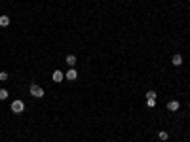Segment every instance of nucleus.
Returning a JSON list of instances; mask_svg holds the SVG:
<instances>
[{
    "label": "nucleus",
    "mask_w": 190,
    "mask_h": 142,
    "mask_svg": "<svg viewBox=\"0 0 190 142\" xmlns=\"http://www.w3.org/2000/svg\"><path fill=\"white\" fill-rule=\"evenodd\" d=\"M146 106L148 108H154L156 106V99H146Z\"/></svg>",
    "instance_id": "10"
},
{
    "label": "nucleus",
    "mask_w": 190,
    "mask_h": 142,
    "mask_svg": "<svg viewBox=\"0 0 190 142\" xmlns=\"http://www.w3.org/2000/svg\"><path fill=\"white\" fill-rule=\"evenodd\" d=\"M23 110H25V102H23V100H13V102H12V112L13 114H21L23 112Z\"/></svg>",
    "instance_id": "2"
},
{
    "label": "nucleus",
    "mask_w": 190,
    "mask_h": 142,
    "mask_svg": "<svg viewBox=\"0 0 190 142\" xmlns=\"http://www.w3.org/2000/svg\"><path fill=\"white\" fill-rule=\"evenodd\" d=\"M146 99H156V91H146Z\"/></svg>",
    "instance_id": "12"
},
{
    "label": "nucleus",
    "mask_w": 190,
    "mask_h": 142,
    "mask_svg": "<svg viewBox=\"0 0 190 142\" xmlns=\"http://www.w3.org/2000/svg\"><path fill=\"white\" fill-rule=\"evenodd\" d=\"M8 95H10V93H8V89H0V100H6V99H8Z\"/></svg>",
    "instance_id": "9"
},
{
    "label": "nucleus",
    "mask_w": 190,
    "mask_h": 142,
    "mask_svg": "<svg viewBox=\"0 0 190 142\" xmlns=\"http://www.w3.org/2000/svg\"><path fill=\"white\" fill-rule=\"evenodd\" d=\"M158 136H160V140H167V138H169V135L166 133V131H160V133H158Z\"/></svg>",
    "instance_id": "11"
},
{
    "label": "nucleus",
    "mask_w": 190,
    "mask_h": 142,
    "mask_svg": "<svg viewBox=\"0 0 190 142\" xmlns=\"http://www.w3.org/2000/svg\"><path fill=\"white\" fill-rule=\"evenodd\" d=\"M10 25V17L8 15H0V27H8Z\"/></svg>",
    "instance_id": "8"
},
{
    "label": "nucleus",
    "mask_w": 190,
    "mask_h": 142,
    "mask_svg": "<svg viewBox=\"0 0 190 142\" xmlns=\"http://www.w3.org/2000/svg\"><path fill=\"white\" fill-rule=\"evenodd\" d=\"M65 78L69 80V82H74V80L78 78V70H76L74 67H70V68H69V70H67V72H65Z\"/></svg>",
    "instance_id": "3"
},
{
    "label": "nucleus",
    "mask_w": 190,
    "mask_h": 142,
    "mask_svg": "<svg viewBox=\"0 0 190 142\" xmlns=\"http://www.w3.org/2000/svg\"><path fill=\"white\" fill-rule=\"evenodd\" d=\"M29 93L33 95L34 99H42L44 95H46V93H44V89L40 87V85H36V83H33V85H30V87H29Z\"/></svg>",
    "instance_id": "1"
},
{
    "label": "nucleus",
    "mask_w": 190,
    "mask_h": 142,
    "mask_svg": "<svg viewBox=\"0 0 190 142\" xmlns=\"http://www.w3.org/2000/svg\"><path fill=\"white\" fill-rule=\"evenodd\" d=\"M65 61H67V64H69V67H74V64H76V57H74V55H67Z\"/></svg>",
    "instance_id": "7"
},
{
    "label": "nucleus",
    "mask_w": 190,
    "mask_h": 142,
    "mask_svg": "<svg viewBox=\"0 0 190 142\" xmlns=\"http://www.w3.org/2000/svg\"><path fill=\"white\" fill-rule=\"evenodd\" d=\"M51 80H53L55 83L63 82V80H65V72H63V70H53V74H51Z\"/></svg>",
    "instance_id": "4"
},
{
    "label": "nucleus",
    "mask_w": 190,
    "mask_h": 142,
    "mask_svg": "<svg viewBox=\"0 0 190 142\" xmlns=\"http://www.w3.org/2000/svg\"><path fill=\"white\" fill-rule=\"evenodd\" d=\"M179 108H181V104H179L177 100H171V102H167V110H169V112H177Z\"/></svg>",
    "instance_id": "6"
},
{
    "label": "nucleus",
    "mask_w": 190,
    "mask_h": 142,
    "mask_svg": "<svg viewBox=\"0 0 190 142\" xmlns=\"http://www.w3.org/2000/svg\"><path fill=\"white\" fill-rule=\"evenodd\" d=\"M8 72H0V80H2V82H6V80H8Z\"/></svg>",
    "instance_id": "13"
},
{
    "label": "nucleus",
    "mask_w": 190,
    "mask_h": 142,
    "mask_svg": "<svg viewBox=\"0 0 190 142\" xmlns=\"http://www.w3.org/2000/svg\"><path fill=\"white\" fill-rule=\"evenodd\" d=\"M171 64H173V67H181V64H183V57H181L179 53H175V55L171 57Z\"/></svg>",
    "instance_id": "5"
}]
</instances>
